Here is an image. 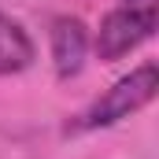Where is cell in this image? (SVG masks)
Wrapping results in <instances>:
<instances>
[{
	"label": "cell",
	"mask_w": 159,
	"mask_h": 159,
	"mask_svg": "<svg viewBox=\"0 0 159 159\" xmlns=\"http://www.w3.org/2000/svg\"><path fill=\"white\" fill-rule=\"evenodd\" d=\"M156 89H159L156 63H141L137 70H129L126 78H119L104 96H96L81 115H74V122L67 126V133H89V129L115 126V122L129 119L133 111H141L144 104H152Z\"/></svg>",
	"instance_id": "obj_1"
},
{
	"label": "cell",
	"mask_w": 159,
	"mask_h": 159,
	"mask_svg": "<svg viewBox=\"0 0 159 159\" xmlns=\"http://www.w3.org/2000/svg\"><path fill=\"white\" fill-rule=\"evenodd\" d=\"M159 11L156 7H115L100 19V30H96V56L100 59H122L126 52H133L137 44L156 34Z\"/></svg>",
	"instance_id": "obj_2"
},
{
	"label": "cell",
	"mask_w": 159,
	"mask_h": 159,
	"mask_svg": "<svg viewBox=\"0 0 159 159\" xmlns=\"http://www.w3.org/2000/svg\"><path fill=\"white\" fill-rule=\"evenodd\" d=\"M52 63H56V74L67 81L74 78L81 67H85V52H89V34L81 26V19L74 15H59L52 22Z\"/></svg>",
	"instance_id": "obj_3"
},
{
	"label": "cell",
	"mask_w": 159,
	"mask_h": 159,
	"mask_svg": "<svg viewBox=\"0 0 159 159\" xmlns=\"http://www.w3.org/2000/svg\"><path fill=\"white\" fill-rule=\"evenodd\" d=\"M34 41L22 30L19 19H11L7 11H0V78L7 74H22L34 63Z\"/></svg>",
	"instance_id": "obj_4"
},
{
	"label": "cell",
	"mask_w": 159,
	"mask_h": 159,
	"mask_svg": "<svg viewBox=\"0 0 159 159\" xmlns=\"http://www.w3.org/2000/svg\"><path fill=\"white\" fill-rule=\"evenodd\" d=\"M126 7H156V0H122Z\"/></svg>",
	"instance_id": "obj_5"
}]
</instances>
